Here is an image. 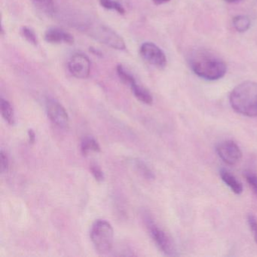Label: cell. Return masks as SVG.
<instances>
[{
    "label": "cell",
    "instance_id": "obj_8",
    "mask_svg": "<svg viewBox=\"0 0 257 257\" xmlns=\"http://www.w3.org/2000/svg\"><path fill=\"white\" fill-rule=\"evenodd\" d=\"M216 150L219 157L227 165H236L242 158L240 147L232 141H225L219 143Z\"/></svg>",
    "mask_w": 257,
    "mask_h": 257
},
{
    "label": "cell",
    "instance_id": "obj_2",
    "mask_svg": "<svg viewBox=\"0 0 257 257\" xmlns=\"http://www.w3.org/2000/svg\"><path fill=\"white\" fill-rule=\"evenodd\" d=\"M229 102L237 113L257 117V82L246 81L237 85L230 94Z\"/></svg>",
    "mask_w": 257,
    "mask_h": 257
},
{
    "label": "cell",
    "instance_id": "obj_13",
    "mask_svg": "<svg viewBox=\"0 0 257 257\" xmlns=\"http://www.w3.org/2000/svg\"><path fill=\"white\" fill-rule=\"evenodd\" d=\"M0 108H1V113L4 119L10 124H15V113L13 106L10 104L8 100L1 97L0 100Z\"/></svg>",
    "mask_w": 257,
    "mask_h": 257
},
{
    "label": "cell",
    "instance_id": "obj_9",
    "mask_svg": "<svg viewBox=\"0 0 257 257\" xmlns=\"http://www.w3.org/2000/svg\"><path fill=\"white\" fill-rule=\"evenodd\" d=\"M68 69L74 77L87 79L91 73V61L84 54L76 53L69 60Z\"/></svg>",
    "mask_w": 257,
    "mask_h": 257
},
{
    "label": "cell",
    "instance_id": "obj_6",
    "mask_svg": "<svg viewBox=\"0 0 257 257\" xmlns=\"http://www.w3.org/2000/svg\"><path fill=\"white\" fill-rule=\"evenodd\" d=\"M46 109L49 119L60 128L67 129L70 125V118L64 106L52 98L46 101Z\"/></svg>",
    "mask_w": 257,
    "mask_h": 257
},
{
    "label": "cell",
    "instance_id": "obj_20",
    "mask_svg": "<svg viewBox=\"0 0 257 257\" xmlns=\"http://www.w3.org/2000/svg\"><path fill=\"white\" fill-rule=\"evenodd\" d=\"M21 34H22V37L31 44L34 45V46H37L38 43V40H37V37L35 33L31 28H28V27H22L21 28Z\"/></svg>",
    "mask_w": 257,
    "mask_h": 257
},
{
    "label": "cell",
    "instance_id": "obj_11",
    "mask_svg": "<svg viewBox=\"0 0 257 257\" xmlns=\"http://www.w3.org/2000/svg\"><path fill=\"white\" fill-rule=\"evenodd\" d=\"M219 175L222 181L230 188L234 194L240 195L243 192V186L241 183L237 180L233 174L225 169H221L219 171Z\"/></svg>",
    "mask_w": 257,
    "mask_h": 257
},
{
    "label": "cell",
    "instance_id": "obj_19",
    "mask_svg": "<svg viewBox=\"0 0 257 257\" xmlns=\"http://www.w3.org/2000/svg\"><path fill=\"white\" fill-rule=\"evenodd\" d=\"M100 4L106 10H114L120 15L125 13L124 7L116 0H100Z\"/></svg>",
    "mask_w": 257,
    "mask_h": 257
},
{
    "label": "cell",
    "instance_id": "obj_24",
    "mask_svg": "<svg viewBox=\"0 0 257 257\" xmlns=\"http://www.w3.org/2000/svg\"><path fill=\"white\" fill-rule=\"evenodd\" d=\"M0 167H1V172L7 173L10 167V161L7 153L2 150L0 155Z\"/></svg>",
    "mask_w": 257,
    "mask_h": 257
},
{
    "label": "cell",
    "instance_id": "obj_14",
    "mask_svg": "<svg viewBox=\"0 0 257 257\" xmlns=\"http://www.w3.org/2000/svg\"><path fill=\"white\" fill-rule=\"evenodd\" d=\"M81 151L84 156H87L90 152L99 153L100 151V145L91 137H86L81 142Z\"/></svg>",
    "mask_w": 257,
    "mask_h": 257
},
{
    "label": "cell",
    "instance_id": "obj_23",
    "mask_svg": "<svg viewBox=\"0 0 257 257\" xmlns=\"http://www.w3.org/2000/svg\"><path fill=\"white\" fill-rule=\"evenodd\" d=\"M90 171L92 174L93 177H94L97 181L102 182L104 180V174L102 171L101 168L97 165V164H91L90 166Z\"/></svg>",
    "mask_w": 257,
    "mask_h": 257
},
{
    "label": "cell",
    "instance_id": "obj_25",
    "mask_svg": "<svg viewBox=\"0 0 257 257\" xmlns=\"http://www.w3.org/2000/svg\"><path fill=\"white\" fill-rule=\"evenodd\" d=\"M28 137H29L30 144H34L36 141V134L32 129L28 130Z\"/></svg>",
    "mask_w": 257,
    "mask_h": 257
},
{
    "label": "cell",
    "instance_id": "obj_18",
    "mask_svg": "<svg viewBox=\"0 0 257 257\" xmlns=\"http://www.w3.org/2000/svg\"><path fill=\"white\" fill-rule=\"evenodd\" d=\"M117 74H118V77L121 79V82L125 85L132 86L134 83H135L136 80H135V77L133 75L131 74L130 73L127 71L124 67L121 65H118L116 67Z\"/></svg>",
    "mask_w": 257,
    "mask_h": 257
},
{
    "label": "cell",
    "instance_id": "obj_12",
    "mask_svg": "<svg viewBox=\"0 0 257 257\" xmlns=\"http://www.w3.org/2000/svg\"><path fill=\"white\" fill-rule=\"evenodd\" d=\"M132 92L137 99L142 103L147 105H151L153 102V96L150 94L148 90L146 89L144 87L138 85L137 82L134 83L131 86Z\"/></svg>",
    "mask_w": 257,
    "mask_h": 257
},
{
    "label": "cell",
    "instance_id": "obj_4",
    "mask_svg": "<svg viewBox=\"0 0 257 257\" xmlns=\"http://www.w3.org/2000/svg\"><path fill=\"white\" fill-rule=\"evenodd\" d=\"M85 31L91 38L116 50L126 49L124 40L117 33L103 25H87Z\"/></svg>",
    "mask_w": 257,
    "mask_h": 257
},
{
    "label": "cell",
    "instance_id": "obj_5",
    "mask_svg": "<svg viewBox=\"0 0 257 257\" xmlns=\"http://www.w3.org/2000/svg\"><path fill=\"white\" fill-rule=\"evenodd\" d=\"M147 228L150 231L152 238L154 240L158 247L168 255H175L176 248L169 236L161 229L150 218L147 219Z\"/></svg>",
    "mask_w": 257,
    "mask_h": 257
},
{
    "label": "cell",
    "instance_id": "obj_22",
    "mask_svg": "<svg viewBox=\"0 0 257 257\" xmlns=\"http://www.w3.org/2000/svg\"><path fill=\"white\" fill-rule=\"evenodd\" d=\"M247 223L253 236L254 240L257 244V219L255 216L252 214L248 215Z\"/></svg>",
    "mask_w": 257,
    "mask_h": 257
},
{
    "label": "cell",
    "instance_id": "obj_26",
    "mask_svg": "<svg viewBox=\"0 0 257 257\" xmlns=\"http://www.w3.org/2000/svg\"><path fill=\"white\" fill-rule=\"evenodd\" d=\"M170 1H171V0H153V4L156 6L167 4V3L170 2Z\"/></svg>",
    "mask_w": 257,
    "mask_h": 257
},
{
    "label": "cell",
    "instance_id": "obj_17",
    "mask_svg": "<svg viewBox=\"0 0 257 257\" xmlns=\"http://www.w3.org/2000/svg\"><path fill=\"white\" fill-rule=\"evenodd\" d=\"M32 2L40 11L48 16H52L55 13L53 0H32Z\"/></svg>",
    "mask_w": 257,
    "mask_h": 257
},
{
    "label": "cell",
    "instance_id": "obj_3",
    "mask_svg": "<svg viewBox=\"0 0 257 257\" xmlns=\"http://www.w3.org/2000/svg\"><path fill=\"white\" fill-rule=\"evenodd\" d=\"M91 240L96 250L101 253L110 251L113 243V228L109 222L98 219L93 224L91 229Z\"/></svg>",
    "mask_w": 257,
    "mask_h": 257
},
{
    "label": "cell",
    "instance_id": "obj_21",
    "mask_svg": "<svg viewBox=\"0 0 257 257\" xmlns=\"http://www.w3.org/2000/svg\"><path fill=\"white\" fill-rule=\"evenodd\" d=\"M244 177L246 178V183L252 189L254 195L257 197V175L251 171H245Z\"/></svg>",
    "mask_w": 257,
    "mask_h": 257
},
{
    "label": "cell",
    "instance_id": "obj_16",
    "mask_svg": "<svg viewBox=\"0 0 257 257\" xmlns=\"http://www.w3.org/2000/svg\"><path fill=\"white\" fill-rule=\"evenodd\" d=\"M232 25L239 33H244L250 28V20L245 16H237L233 19Z\"/></svg>",
    "mask_w": 257,
    "mask_h": 257
},
{
    "label": "cell",
    "instance_id": "obj_15",
    "mask_svg": "<svg viewBox=\"0 0 257 257\" xmlns=\"http://www.w3.org/2000/svg\"><path fill=\"white\" fill-rule=\"evenodd\" d=\"M134 166L136 171L146 180H154L155 175L153 171L143 161L140 160V159L134 161Z\"/></svg>",
    "mask_w": 257,
    "mask_h": 257
},
{
    "label": "cell",
    "instance_id": "obj_27",
    "mask_svg": "<svg viewBox=\"0 0 257 257\" xmlns=\"http://www.w3.org/2000/svg\"><path fill=\"white\" fill-rule=\"evenodd\" d=\"M225 2L228 3V4H237V3L240 2L241 0H224Z\"/></svg>",
    "mask_w": 257,
    "mask_h": 257
},
{
    "label": "cell",
    "instance_id": "obj_7",
    "mask_svg": "<svg viewBox=\"0 0 257 257\" xmlns=\"http://www.w3.org/2000/svg\"><path fill=\"white\" fill-rule=\"evenodd\" d=\"M141 57L147 62L158 68L163 69L167 65V58L163 51L153 43H144L140 49Z\"/></svg>",
    "mask_w": 257,
    "mask_h": 257
},
{
    "label": "cell",
    "instance_id": "obj_1",
    "mask_svg": "<svg viewBox=\"0 0 257 257\" xmlns=\"http://www.w3.org/2000/svg\"><path fill=\"white\" fill-rule=\"evenodd\" d=\"M189 64L195 74L205 80H218L227 71L226 64L221 58L204 49L194 52L189 57Z\"/></svg>",
    "mask_w": 257,
    "mask_h": 257
},
{
    "label": "cell",
    "instance_id": "obj_10",
    "mask_svg": "<svg viewBox=\"0 0 257 257\" xmlns=\"http://www.w3.org/2000/svg\"><path fill=\"white\" fill-rule=\"evenodd\" d=\"M45 40L47 43L52 44H65L72 45L74 43V37L70 33L60 29V28H50L45 34Z\"/></svg>",
    "mask_w": 257,
    "mask_h": 257
}]
</instances>
